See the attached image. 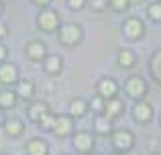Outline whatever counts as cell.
Listing matches in <instances>:
<instances>
[{
    "mask_svg": "<svg viewBox=\"0 0 161 155\" xmlns=\"http://www.w3.org/2000/svg\"><path fill=\"white\" fill-rule=\"evenodd\" d=\"M53 135L57 139H67L74 135V119L69 114H57L55 116V127H53Z\"/></svg>",
    "mask_w": 161,
    "mask_h": 155,
    "instance_id": "ba28073f",
    "label": "cell"
},
{
    "mask_svg": "<svg viewBox=\"0 0 161 155\" xmlns=\"http://www.w3.org/2000/svg\"><path fill=\"white\" fill-rule=\"evenodd\" d=\"M67 110H69L67 114H69L71 119H84V116L88 114V110H90V106H88V102L84 98H71Z\"/></svg>",
    "mask_w": 161,
    "mask_h": 155,
    "instance_id": "2e32d148",
    "label": "cell"
},
{
    "mask_svg": "<svg viewBox=\"0 0 161 155\" xmlns=\"http://www.w3.org/2000/svg\"><path fill=\"white\" fill-rule=\"evenodd\" d=\"M2 131L6 137H10V139H19L20 135L25 133V125L20 119H6L2 125Z\"/></svg>",
    "mask_w": 161,
    "mask_h": 155,
    "instance_id": "9a60e30c",
    "label": "cell"
},
{
    "mask_svg": "<svg viewBox=\"0 0 161 155\" xmlns=\"http://www.w3.org/2000/svg\"><path fill=\"white\" fill-rule=\"evenodd\" d=\"M151 155H161V153H151Z\"/></svg>",
    "mask_w": 161,
    "mask_h": 155,
    "instance_id": "74e56055",
    "label": "cell"
},
{
    "mask_svg": "<svg viewBox=\"0 0 161 155\" xmlns=\"http://www.w3.org/2000/svg\"><path fill=\"white\" fill-rule=\"evenodd\" d=\"M6 55H8L6 45H2V43H0V64H2V61H6Z\"/></svg>",
    "mask_w": 161,
    "mask_h": 155,
    "instance_id": "83f0119b",
    "label": "cell"
},
{
    "mask_svg": "<svg viewBox=\"0 0 161 155\" xmlns=\"http://www.w3.org/2000/svg\"><path fill=\"white\" fill-rule=\"evenodd\" d=\"M88 155H100V153H94V151H92V153H88Z\"/></svg>",
    "mask_w": 161,
    "mask_h": 155,
    "instance_id": "e575fe53",
    "label": "cell"
},
{
    "mask_svg": "<svg viewBox=\"0 0 161 155\" xmlns=\"http://www.w3.org/2000/svg\"><path fill=\"white\" fill-rule=\"evenodd\" d=\"M37 25H39L41 31L53 33L59 29V14L55 10H51V8H43L39 12V16H37Z\"/></svg>",
    "mask_w": 161,
    "mask_h": 155,
    "instance_id": "52a82bcc",
    "label": "cell"
},
{
    "mask_svg": "<svg viewBox=\"0 0 161 155\" xmlns=\"http://www.w3.org/2000/svg\"><path fill=\"white\" fill-rule=\"evenodd\" d=\"M96 92L98 96H102L104 100H110L114 96H118V82L114 78H102L96 86Z\"/></svg>",
    "mask_w": 161,
    "mask_h": 155,
    "instance_id": "8fae6325",
    "label": "cell"
},
{
    "mask_svg": "<svg viewBox=\"0 0 161 155\" xmlns=\"http://www.w3.org/2000/svg\"><path fill=\"white\" fill-rule=\"evenodd\" d=\"M159 125H161V114H159Z\"/></svg>",
    "mask_w": 161,
    "mask_h": 155,
    "instance_id": "8d00e7d4",
    "label": "cell"
},
{
    "mask_svg": "<svg viewBox=\"0 0 161 155\" xmlns=\"http://www.w3.org/2000/svg\"><path fill=\"white\" fill-rule=\"evenodd\" d=\"M71 147L80 155H88L94 151V137L90 131H74L71 135Z\"/></svg>",
    "mask_w": 161,
    "mask_h": 155,
    "instance_id": "3957f363",
    "label": "cell"
},
{
    "mask_svg": "<svg viewBox=\"0 0 161 155\" xmlns=\"http://www.w3.org/2000/svg\"><path fill=\"white\" fill-rule=\"evenodd\" d=\"M43 68H45V74L57 76L63 69V59L59 55H55V53H47V55H45V61H43Z\"/></svg>",
    "mask_w": 161,
    "mask_h": 155,
    "instance_id": "d6986e66",
    "label": "cell"
},
{
    "mask_svg": "<svg viewBox=\"0 0 161 155\" xmlns=\"http://www.w3.org/2000/svg\"><path fill=\"white\" fill-rule=\"evenodd\" d=\"M122 35L130 41L143 39V35H145V25H143V20L137 19V16H129V19L122 23Z\"/></svg>",
    "mask_w": 161,
    "mask_h": 155,
    "instance_id": "5b68a950",
    "label": "cell"
},
{
    "mask_svg": "<svg viewBox=\"0 0 161 155\" xmlns=\"http://www.w3.org/2000/svg\"><path fill=\"white\" fill-rule=\"evenodd\" d=\"M147 14H149L151 20L161 23V2H151L149 6H147Z\"/></svg>",
    "mask_w": 161,
    "mask_h": 155,
    "instance_id": "cb8c5ba5",
    "label": "cell"
},
{
    "mask_svg": "<svg viewBox=\"0 0 161 155\" xmlns=\"http://www.w3.org/2000/svg\"><path fill=\"white\" fill-rule=\"evenodd\" d=\"M14 94L19 96V98H23V100H33L35 94H37V88H35V84H33L31 80H19L16 86H14Z\"/></svg>",
    "mask_w": 161,
    "mask_h": 155,
    "instance_id": "5bb4252c",
    "label": "cell"
},
{
    "mask_svg": "<svg viewBox=\"0 0 161 155\" xmlns=\"http://www.w3.org/2000/svg\"><path fill=\"white\" fill-rule=\"evenodd\" d=\"M151 74H153L155 82L161 84V49L151 57Z\"/></svg>",
    "mask_w": 161,
    "mask_h": 155,
    "instance_id": "7402d4cb",
    "label": "cell"
},
{
    "mask_svg": "<svg viewBox=\"0 0 161 155\" xmlns=\"http://www.w3.org/2000/svg\"><path fill=\"white\" fill-rule=\"evenodd\" d=\"M55 116H57V114H53V112L49 110L47 114L41 116V120H39L37 125H39V127L43 129V131H53V127H55Z\"/></svg>",
    "mask_w": 161,
    "mask_h": 155,
    "instance_id": "603a6c76",
    "label": "cell"
},
{
    "mask_svg": "<svg viewBox=\"0 0 161 155\" xmlns=\"http://www.w3.org/2000/svg\"><path fill=\"white\" fill-rule=\"evenodd\" d=\"M49 112V104L45 102V100H33L31 104H29V108H27V116H29V120L31 123H39L41 120V116L43 114H47Z\"/></svg>",
    "mask_w": 161,
    "mask_h": 155,
    "instance_id": "4fadbf2b",
    "label": "cell"
},
{
    "mask_svg": "<svg viewBox=\"0 0 161 155\" xmlns=\"http://www.w3.org/2000/svg\"><path fill=\"white\" fill-rule=\"evenodd\" d=\"M104 102H106V100H104L102 96L96 94L94 98H92L90 102H88V106H90V110H94L96 114H102V110H104Z\"/></svg>",
    "mask_w": 161,
    "mask_h": 155,
    "instance_id": "d4e9b609",
    "label": "cell"
},
{
    "mask_svg": "<svg viewBox=\"0 0 161 155\" xmlns=\"http://www.w3.org/2000/svg\"><path fill=\"white\" fill-rule=\"evenodd\" d=\"M4 120H6V119H4V110H2V108H0V127H2V125H4Z\"/></svg>",
    "mask_w": 161,
    "mask_h": 155,
    "instance_id": "4dcf8cb0",
    "label": "cell"
},
{
    "mask_svg": "<svg viewBox=\"0 0 161 155\" xmlns=\"http://www.w3.org/2000/svg\"><path fill=\"white\" fill-rule=\"evenodd\" d=\"M19 80H20V72L12 61H2L0 64V86L12 88V86H16Z\"/></svg>",
    "mask_w": 161,
    "mask_h": 155,
    "instance_id": "277c9868",
    "label": "cell"
},
{
    "mask_svg": "<svg viewBox=\"0 0 161 155\" xmlns=\"http://www.w3.org/2000/svg\"><path fill=\"white\" fill-rule=\"evenodd\" d=\"M59 155H69V153H59Z\"/></svg>",
    "mask_w": 161,
    "mask_h": 155,
    "instance_id": "d590c367",
    "label": "cell"
},
{
    "mask_svg": "<svg viewBox=\"0 0 161 155\" xmlns=\"http://www.w3.org/2000/svg\"><path fill=\"white\" fill-rule=\"evenodd\" d=\"M25 151H27V155H47L49 153V145H47V141H45V139L33 137V139L27 141Z\"/></svg>",
    "mask_w": 161,
    "mask_h": 155,
    "instance_id": "e0dca14e",
    "label": "cell"
},
{
    "mask_svg": "<svg viewBox=\"0 0 161 155\" xmlns=\"http://www.w3.org/2000/svg\"><path fill=\"white\" fill-rule=\"evenodd\" d=\"M116 61H118V68L130 69V68H135V64H137V53H135L133 49H129V47H122V49H118Z\"/></svg>",
    "mask_w": 161,
    "mask_h": 155,
    "instance_id": "ac0fdd59",
    "label": "cell"
},
{
    "mask_svg": "<svg viewBox=\"0 0 161 155\" xmlns=\"http://www.w3.org/2000/svg\"><path fill=\"white\" fill-rule=\"evenodd\" d=\"M4 12V4H2V0H0V14Z\"/></svg>",
    "mask_w": 161,
    "mask_h": 155,
    "instance_id": "836d02e7",
    "label": "cell"
},
{
    "mask_svg": "<svg viewBox=\"0 0 161 155\" xmlns=\"http://www.w3.org/2000/svg\"><path fill=\"white\" fill-rule=\"evenodd\" d=\"M110 141H112L114 151L129 153L135 147V133L129 131V129H114L110 133Z\"/></svg>",
    "mask_w": 161,
    "mask_h": 155,
    "instance_id": "7a4b0ae2",
    "label": "cell"
},
{
    "mask_svg": "<svg viewBox=\"0 0 161 155\" xmlns=\"http://www.w3.org/2000/svg\"><path fill=\"white\" fill-rule=\"evenodd\" d=\"M88 0H67V4H69V8H74V10H82L84 6H86Z\"/></svg>",
    "mask_w": 161,
    "mask_h": 155,
    "instance_id": "4316f807",
    "label": "cell"
},
{
    "mask_svg": "<svg viewBox=\"0 0 161 155\" xmlns=\"http://www.w3.org/2000/svg\"><path fill=\"white\" fill-rule=\"evenodd\" d=\"M16 102H19V96L14 94L12 88H4L0 92V108H12L16 106Z\"/></svg>",
    "mask_w": 161,
    "mask_h": 155,
    "instance_id": "44dd1931",
    "label": "cell"
},
{
    "mask_svg": "<svg viewBox=\"0 0 161 155\" xmlns=\"http://www.w3.org/2000/svg\"><path fill=\"white\" fill-rule=\"evenodd\" d=\"M125 94L129 98H135V100H143L147 94V82L143 80L141 76H133L125 82Z\"/></svg>",
    "mask_w": 161,
    "mask_h": 155,
    "instance_id": "8992f818",
    "label": "cell"
},
{
    "mask_svg": "<svg viewBox=\"0 0 161 155\" xmlns=\"http://www.w3.org/2000/svg\"><path fill=\"white\" fill-rule=\"evenodd\" d=\"M6 35H8V29H6V25H2V23H0V41H2Z\"/></svg>",
    "mask_w": 161,
    "mask_h": 155,
    "instance_id": "f1b7e54d",
    "label": "cell"
},
{
    "mask_svg": "<svg viewBox=\"0 0 161 155\" xmlns=\"http://www.w3.org/2000/svg\"><path fill=\"white\" fill-rule=\"evenodd\" d=\"M110 6H112V10L122 12L130 6V0H110Z\"/></svg>",
    "mask_w": 161,
    "mask_h": 155,
    "instance_id": "484cf974",
    "label": "cell"
},
{
    "mask_svg": "<svg viewBox=\"0 0 161 155\" xmlns=\"http://www.w3.org/2000/svg\"><path fill=\"white\" fill-rule=\"evenodd\" d=\"M0 155H6V153H0Z\"/></svg>",
    "mask_w": 161,
    "mask_h": 155,
    "instance_id": "f35d334b",
    "label": "cell"
},
{
    "mask_svg": "<svg viewBox=\"0 0 161 155\" xmlns=\"http://www.w3.org/2000/svg\"><path fill=\"white\" fill-rule=\"evenodd\" d=\"M33 2H35L37 6H43V8H45V6H47L49 2H51V0H33Z\"/></svg>",
    "mask_w": 161,
    "mask_h": 155,
    "instance_id": "f546056e",
    "label": "cell"
},
{
    "mask_svg": "<svg viewBox=\"0 0 161 155\" xmlns=\"http://www.w3.org/2000/svg\"><path fill=\"white\" fill-rule=\"evenodd\" d=\"M84 39V29L78 23H65L59 29V43L65 47H75Z\"/></svg>",
    "mask_w": 161,
    "mask_h": 155,
    "instance_id": "6da1fadb",
    "label": "cell"
},
{
    "mask_svg": "<svg viewBox=\"0 0 161 155\" xmlns=\"http://www.w3.org/2000/svg\"><path fill=\"white\" fill-rule=\"evenodd\" d=\"M133 119L141 125H147L151 119H153V106L147 102L145 98L143 100H137V104L133 106Z\"/></svg>",
    "mask_w": 161,
    "mask_h": 155,
    "instance_id": "9c48e42d",
    "label": "cell"
},
{
    "mask_svg": "<svg viewBox=\"0 0 161 155\" xmlns=\"http://www.w3.org/2000/svg\"><path fill=\"white\" fill-rule=\"evenodd\" d=\"M110 155H126V153H122V151H112Z\"/></svg>",
    "mask_w": 161,
    "mask_h": 155,
    "instance_id": "d6a6232c",
    "label": "cell"
},
{
    "mask_svg": "<svg viewBox=\"0 0 161 155\" xmlns=\"http://www.w3.org/2000/svg\"><path fill=\"white\" fill-rule=\"evenodd\" d=\"M141 2H145V0H130V4H141Z\"/></svg>",
    "mask_w": 161,
    "mask_h": 155,
    "instance_id": "1f68e13d",
    "label": "cell"
},
{
    "mask_svg": "<svg viewBox=\"0 0 161 155\" xmlns=\"http://www.w3.org/2000/svg\"><path fill=\"white\" fill-rule=\"evenodd\" d=\"M122 112H125V102H122V98H118V96H114V98H110L104 102V110L102 114L108 116L110 120H116L122 116Z\"/></svg>",
    "mask_w": 161,
    "mask_h": 155,
    "instance_id": "30bf717a",
    "label": "cell"
},
{
    "mask_svg": "<svg viewBox=\"0 0 161 155\" xmlns=\"http://www.w3.org/2000/svg\"><path fill=\"white\" fill-rule=\"evenodd\" d=\"M25 53H27V57L31 61H41V59H45V55H47V45H45L43 41H39V39H33V41L27 43Z\"/></svg>",
    "mask_w": 161,
    "mask_h": 155,
    "instance_id": "7c38bea8",
    "label": "cell"
},
{
    "mask_svg": "<svg viewBox=\"0 0 161 155\" xmlns=\"http://www.w3.org/2000/svg\"><path fill=\"white\" fill-rule=\"evenodd\" d=\"M112 131H114L112 120H110L108 116H104V114H96V119H94V133H96V135L110 137V133H112Z\"/></svg>",
    "mask_w": 161,
    "mask_h": 155,
    "instance_id": "ffe728a7",
    "label": "cell"
}]
</instances>
